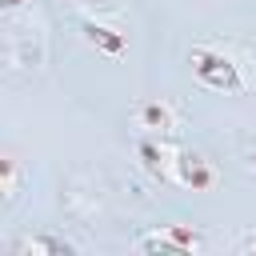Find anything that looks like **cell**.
Here are the masks:
<instances>
[{
  "mask_svg": "<svg viewBox=\"0 0 256 256\" xmlns=\"http://www.w3.org/2000/svg\"><path fill=\"white\" fill-rule=\"evenodd\" d=\"M188 64H192V76H196L204 88H212V92H244V88H248L244 64H240L232 52H224V48L196 44L192 56H188Z\"/></svg>",
  "mask_w": 256,
  "mask_h": 256,
  "instance_id": "obj_1",
  "label": "cell"
},
{
  "mask_svg": "<svg viewBox=\"0 0 256 256\" xmlns=\"http://www.w3.org/2000/svg\"><path fill=\"white\" fill-rule=\"evenodd\" d=\"M136 252H172V256H188V252H200L204 248V236L192 228V224H160L152 232H140Z\"/></svg>",
  "mask_w": 256,
  "mask_h": 256,
  "instance_id": "obj_2",
  "label": "cell"
},
{
  "mask_svg": "<svg viewBox=\"0 0 256 256\" xmlns=\"http://www.w3.org/2000/svg\"><path fill=\"white\" fill-rule=\"evenodd\" d=\"M168 184H176V188H192V192H208V188L216 184V172H212V164H208L200 152L176 148V156H172V172H168Z\"/></svg>",
  "mask_w": 256,
  "mask_h": 256,
  "instance_id": "obj_3",
  "label": "cell"
},
{
  "mask_svg": "<svg viewBox=\"0 0 256 256\" xmlns=\"http://www.w3.org/2000/svg\"><path fill=\"white\" fill-rule=\"evenodd\" d=\"M180 128H184V116L168 100H144L136 108V132L140 136H180Z\"/></svg>",
  "mask_w": 256,
  "mask_h": 256,
  "instance_id": "obj_4",
  "label": "cell"
},
{
  "mask_svg": "<svg viewBox=\"0 0 256 256\" xmlns=\"http://www.w3.org/2000/svg\"><path fill=\"white\" fill-rule=\"evenodd\" d=\"M80 28H84V40H88L96 52H104V56H120V52L128 48V32H124L120 24H108V20H100V16H84Z\"/></svg>",
  "mask_w": 256,
  "mask_h": 256,
  "instance_id": "obj_5",
  "label": "cell"
},
{
  "mask_svg": "<svg viewBox=\"0 0 256 256\" xmlns=\"http://www.w3.org/2000/svg\"><path fill=\"white\" fill-rule=\"evenodd\" d=\"M12 252H16V256H72L76 244L60 240V236H24Z\"/></svg>",
  "mask_w": 256,
  "mask_h": 256,
  "instance_id": "obj_6",
  "label": "cell"
},
{
  "mask_svg": "<svg viewBox=\"0 0 256 256\" xmlns=\"http://www.w3.org/2000/svg\"><path fill=\"white\" fill-rule=\"evenodd\" d=\"M20 184H24V172L16 160H4L0 164V192H4V204H12L20 196Z\"/></svg>",
  "mask_w": 256,
  "mask_h": 256,
  "instance_id": "obj_7",
  "label": "cell"
},
{
  "mask_svg": "<svg viewBox=\"0 0 256 256\" xmlns=\"http://www.w3.org/2000/svg\"><path fill=\"white\" fill-rule=\"evenodd\" d=\"M236 252H256V232H244L236 240Z\"/></svg>",
  "mask_w": 256,
  "mask_h": 256,
  "instance_id": "obj_8",
  "label": "cell"
},
{
  "mask_svg": "<svg viewBox=\"0 0 256 256\" xmlns=\"http://www.w3.org/2000/svg\"><path fill=\"white\" fill-rule=\"evenodd\" d=\"M32 0H0V8H4V16H16L20 8H28Z\"/></svg>",
  "mask_w": 256,
  "mask_h": 256,
  "instance_id": "obj_9",
  "label": "cell"
},
{
  "mask_svg": "<svg viewBox=\"0 0 256 256\" xmlns=\"http://www.w3.org/2000/svg\"><path fill=\"white\" fill-rule=\"evenodd\" d=\"M248 160H252V168H256V148H252V156H248Z\"/></svg>",
  "mask_w": 256,
  "mask_h": 256,
  "instance_id": "obj_10",
  "label": "cell"
}]
</instances>
